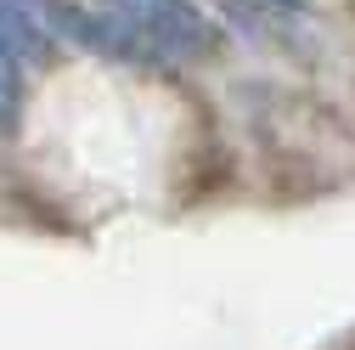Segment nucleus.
Returning <instances> with one entry per match:
<instances>
[{
  "label": "nucleus",
  "instance_id": "obj_4",
  "mask_svg": "<svg viewBox=\"0 0 355 350\" xmlns=\"http://www.w3.org/2000/svg\"><path fill=\"white\" fill-rule=\"evenodd\" d=\"M277 6H304V0H277Z\"/></svg>",
  "mask_w": 355,
  "mask_h": 350
},
{
  "label": "nucleus",
  "instance_id": "obj_2",
  "mask_svg": "<svg viewBox=\"0 0 355 350\" xmlns=\"http://www.w3.org/2000/svg\"><path fill=\"white\" fill-rule=\"evenodd\" d=\"M0 57L6 62H46L51 57V34L23 0H0Z\"/></svg>",
  "mask_w": 355,
  "mask_h": 350
},
{
  "label": "nucleus",
  "instance_id": "obj_3",
  "mask_svg": "<svg viewBox=\"0 0 355 350\" xmlns=\"http://www.w3.org/2000/svg\"><path fill=\"white\" fill-rule=\"evenodd\" d=\"M12 108H17V79H12V62L0 57V130H6V119H12Z\"/></svg>",
  "mask_w": 355,
  "mask_h": 350
},
{
  "label": "nucleus",
  "instance_id": "obj_1",
  "mask_svg": "<svg viewBox=\"0 0 355 350\" xmlns=\"http://www.w3.org/2000/svg\"><path fill=\"white\" fill-rule=\"evenodd\" d=\"M164 57H203L214 46V23L192 0H113Z\"/></svg>",
  "mask_w": 355,
  "mask_h": 350
}]
</instances>
